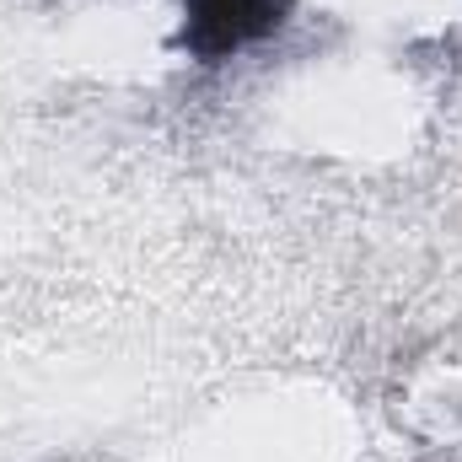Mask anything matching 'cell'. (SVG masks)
Listing matches in <instances>:
<instances>
[{
	"instance_id": "1",
	"label": "cell",
	"mask_w": 462,
	"mask_h": 462,
	"mask_svg": "<svg viewBox=\"0 0 462 462\" xmlns=\"http://www.w3.org/2000/svg\"><path fill=\"white\" fill-rule=\"evenodd\" d=\"M296 0H178V38L172 49H183L199 65H221L231 54H242L247 43L269 38L285 27Z\"/></svg>"
}]
</instances>
